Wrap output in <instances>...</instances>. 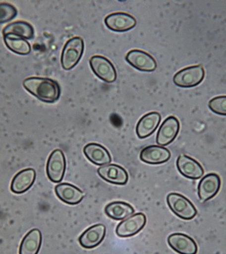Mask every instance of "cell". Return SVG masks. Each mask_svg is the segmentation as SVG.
I'll return each instance as SVG.
<instances>
[{"label":"cell","instance_id":"obj_6","mask_svg":"<svg viewBox=\"0 0 226 254\" xmlns=\"http://www.w3.org/2000/svg\"><path fill=\"white\" fill-rule=\"evenodd\" d=\"M146 216L143 213H137L118 224L116 233L118 237L126 238L138 234L145 227Z\"/></svg>","mask_w":226,"mask_h":254},{"label":"cell","instance_id":"obj_24","mask_svg":"<svg viewBox=\"0 0 226 254\" xmlns=\"http://www.w3.org/2000/svg\"><path fill=\"white\" fill-rule=\"evenodd\" d=\"M4 42L7 47L13 53L20 55H27L31 53L30 44L25 39L14 35L4 36Z\"/></svg>","mask_w":226,"mask_h":254},{"label":"cell","instance_id":"obj_12","mask_svg":"<svg viewBox=\"0 0 226 254\" xmlns=\"http://www.w3.org/2000/svg\"><path fill=\"white\" fill-rule=\"evenodd\" d=\"M176 166H177L179 173L186 179H200L205 173L201 164L188 155H179L177 159Z\"/></svg>","mask_w":226,"mask_h":254},{"label":"cell","instance_id":"obj_3","mask_svg":"<svg viewBox=\"0 0 226 254\" xmlns=\"http://www.w3.org/2000/svg\"><path fill=\"white\" fill-rule=\"evenodd\" d=\"M84 51V42L80 37H75L68 40L63 48L61 55V64L64 70H69L75 67Z\"/></svg>","mask_w":226,"mask_h":254},{"label":"cell","instance_id":"obj_13","mask_svg":"<svg viewBox=\"0 0 226 254\" xmlns=\"http://www.w3.org/2000/svg\"><path fill=\"white\" fill-rule=\"evenodd\" d=\"M105 25L109 29L115 32H125L136 27V20L130 14L116 12L109 14L105 19Z\"/></svg>","mask_w":226,"mask_h":254},{"label":"cell","instance_id":"obj_21","mask_svg":"<svg viewBox=\"0 0 226 254\" xmlns=\"http://www.w3.org/2000/svg\"><path fill=\"white\" fill-rule=\"evenodd\" d=\"M42 235L40 230H31L25 235L20 244V254H38L42 246Z\"/></svg>","mask_w":226,"mask_h":254},{"label":"cell","instance_id":"obj_8","mask_svg":"<svg viewBox=\"0 0 226 254\" xmlns=\"http://www.w3.org/2000/svg\"><path fill=\"white\" fill-rule=\"evenodd\" d=\"M222 181L220 176L210 173L204 176L198 186V195L202 202H206L214 198L220 191Z\"/></svg>","mask_w":226,"mask_h":254},{"label":"cell","instance_id":"obj_17","mask_svg":"<svg viewBox=\"0 0 226 254\" xmlns=\"http://www.w3.org/2000/svg\"><path fill=\"white\" fill-rule=\"evenodd\" d=\"M36 172L33 168L24 169L16 174L11 183L10 189L15 194H22L29 190L34 184Z\"/></svg>","mask_w":226,"mask_h":254},{"label":"cell","instance_id":"obj_11","mask_svg":"<svg viewBox=\"0 0 226 254\" xmlns=\"http://www.w3.org/2000/svg\"><path fill=\"white\" fill-rule=\"evenodd\" d=\"M98 174L104 181L111 184L125 185L129 180V175L125 169L116 164H108L100 167Z\"/></svg>","mask_w":226,"mask_h":254},{"label":"cell","instance_id":"obj_26","mask_svg":"<svg viewBox=\"0 0 226 254\" xmlns=\"http://www.w3.org/2000/svg\"><path fill=\"white\" fill-rule=\"evenodd\" d=\"M17 14L15 7L6 3H0V23H7L14 18Z\"/></svg>","mask_w":226,"mask_h":254},{"label":"cell","instance_id":"obj_4","mask_svg":"<svg viewBox=\"0 0 226 254\" xmlns=\"http://www.w3.org/2000/svg\"><path fill=\"white\" fill-rule=\"evenodd\" d=\"M205 69L202 65L188 66L174 75L173 83L180 88H193L199 86L205 78Z\"/></svg>","mask_w":226,"mask_h":254},{"label":"cell","instance_id":"obj_23","mask_svg":"<svg viewBox=\"0 0 226 254\" xmlns=\"http://www.w3.org/2000/svg\"><path fill=\"white\" fill-rule=\"evenodd\" d=\"M3 34V36L14 35L24 39H31L34 35V29L30 24L26 22H14L5 27Z\"/></svg>","mask_w":226,"mask_h":254},{"label":"cell","instance_id":"obj_16","mask_svg":"<svg viewBox=\"0 0 226 254\" xmlns=\"http://www.w3.org/2000/svg\"><path fill=\"white\" fill-rule=\"evenodd\" d=\"M171 152L161 146L151 145L142 150L140 155L141 161L146 164L159 165L164 164L171 158Z\"/></svg>","mask_w":226,"mask_h":254},{"label":"cell","instance_id":"obj_25","mask_svg":"<svg viewBox=\"0 0 226 254\" xmlns=\"http://www.w3.org/2000/svg\"><path fill=\"white\" fill-rule=\"evenodd\" d=\"M209 107L214 114L226 116V96H217L209 103Z\"/></svg>","mask_w":226,"mask_h":254},{"label":"cell","instance_id":"obj_19","mask_svg":"<svg viewBox=\"0 0 226 254\" xmlns=\"http://www.w3.org/2000/svg\"><path fill=\"white\" fill-rule=\"evenodd\" d=\"M86 158L96 166H103L111 164V155L105 146L97 143H90L83 148Z\"/></svg>","mask_w":226,"mask_h":254},{"label":"cell","instance_id":"obj_7","mask_svg":"<svg viewBox=\"0 0 226 254\" xmlns=\"http://www.w3.org/2000/svg\"><path fill=\"white\" fill-rule=\"evenodd\" d=\"M94 73L107 83H113L116 79V71L112 63L102 56H94L90 60Z\"/></svg>","mask_w":226,"mask_h":254},{"label":"cell","instance_id":"obj_9","mask_svg":"<svg viewBox=\"0 0 226 254\" xmlns=\"http://www.w3.org/2000/svg\"><path fill=\"white\" fill-rule=\"evenodd\" d=\"M180 124L175 117L166 119L159 128L157 135V143L161 146L171 144L178 135Z\"/></svg>","mask_w":226,"mask_h":254},{"label":"cell","instance_id":"obj_18","mask_svg":"<svg viewBox=\"0 0 226 254\" xmlns=\"http://www.w3.org/2000/svg\"><path fill=\"white\" fill-rule=\"evenodd\" d=\"M55 192L59 199L68 205H77L84 198L82 190L69 183H61L56 185Z\"/></svg>","mask_w":226,"mask_h":254},{"label":"cell","instance_id":"obj_2","mask_svg":"<svg viewBox=\"0 0 226 254\" xmlns=\"http://www.w3.org/2000/svg\"><path fill=\"white\" fill-rule=\"evenodd\" d=\"M167 203L172 212L181 219L190 220L197 215L194 204L182 194L171 192L167 196Z\"/></svg>","mask_w":226,"mask_h":254},{"label":"cell","instance_id":"obj_1","mask_svg":"<svg viewBox=\"0 0 226 254\" xmlns=\"http://www.w3.org/2000/svg\"><path fill=\"white\" fill-rule=\"evenodd\" d=\"M23 86L29 93L44 103H54L60 98V86L53 79L29 77L24 80Z\"/></svg>","mask_w":226,"mask_h":254},{"label":"cell","instance_id":"obj_22","mask_svg":"<svg viewBox=\"0 0 226 254\" xmlns=\"http://www.w3.org/2000/svg\"><path fill=\"white\" fill-rule=\"evenodd\" d=\"M107 216L114 220H122L128 218L135 212L130 204L123 201H114L108 204L105 209Z\"/></svg>","mask_w":226,"mask_h":254},{"label":"cell","instance_id":"obj_5","mask_svg":"<svg viewBox=\"0 0 226 254\" xmlns=\"http://www.w3.org/2000/svg\"><path fill=\"white\" fill-rule=\"evenodd\" d=\"M66 171V159L60 149H56L48 157L46 172L48 179L54 183H59L64 179Z\"/></svg>","mask_w":226,"mask_h":254},{"label":"cell","instance_id":"obj_20","mask_svg":"<svg viewBox=\"0 0 226 254\" xmlns=\"http://www.w3.org/2000/svg\"><path fill=\"white\" fill-rule=\"evenodd\" d=\"M161 120V115L157 112L149 113L142 117L136 126L138 138L144 139L153 134L158 127Z\"/></svg>","mask_w":226,"mask_h":254},{"label":"cell","instance_id":"obj_14","mask_svg":"<svg viewBox=\"0 0 226 254\" xmlns=\"http://www.w3.org/2000/svg\"><path fill=\"white\" fill-rule=\"evenodd\" d=\"M169 246L179 254H196L197 244L195 241L188 235L183 233H173L168 239Z\"/></svg>","mask_w":226,"mask_h":254},{"label":"cell","instance_id":"obj_10","mask_svg":"<svg viewBox=\"0 0 226 254\" xmlns=\"http://www.w3.org/2000/svg\"><path fill=\"white\" fill-rule=\"evenodd\" d=\"M125 59L133 67L141 71L151 72L157 68L155 59L149 54L142 51L132 50L127 53Z\"/></svg>","mask_w":226,"mask_h":254},{"label":"cell","instance_id":"obj_15","mask_svg":"<svg viewBox=\"0 0 226 254\" xmlns=\"http://www.w3.org/2000/svg\"><path fill=\"white\" fill-rule=\"evenodd\" d=\"M105 226L102 224L92 226L83 232L79 237L81 246L86 249H93L103 242L106 235Z\"/></svg>","mask_w":226,"mask_h":254}]
</instances>
